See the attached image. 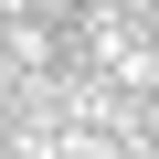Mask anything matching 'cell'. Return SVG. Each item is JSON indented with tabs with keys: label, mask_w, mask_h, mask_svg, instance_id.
<instances>
[{
	"label": "cell",
	"mask_w": 159,
	"mask_h": 159,
	"mask_svg": "<svg viewBox=\"0 0 159 159\" xmlns=\"http://www.w3.org/2000/svg\"><path fill=\"white\" fill-rule=\"evenodd\" d=\"M106 159H159V148H106Z\"/></svg>",
	"instance_id": "obj_1"
}]
</instances>
